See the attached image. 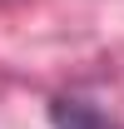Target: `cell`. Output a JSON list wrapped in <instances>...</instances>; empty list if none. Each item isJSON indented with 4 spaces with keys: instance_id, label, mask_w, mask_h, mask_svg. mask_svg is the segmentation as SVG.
Masks as SVG:
<instances>
[{
    "instance_id": "6da1fadb",
    "label": "cell",
    "mask_w": 124,
    "mask_h": 129,
    "mask_svg": "<svg viewBox=\"0 0 124 129\" xmlns=\"http://www.w3.org/2000/svg\"><path fill=\"white\" fill-rule=\"evenodd\" d=\"M50 124L55 129H119L109 114H99L94 104H84V99H55V104H50Z\"/></svg>"
}]
</instances>
